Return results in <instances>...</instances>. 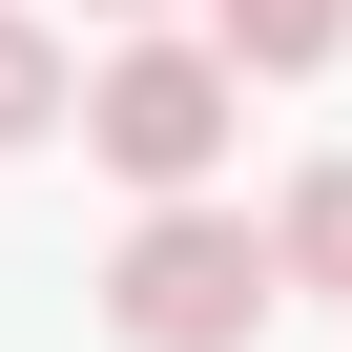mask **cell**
<instances>
[{
    "mask_svg": "<svg viewBox=\"0 0 352 352\" xmlns=\"http://www.w3.org/2000/svg\"><path fill=\"white\" fill-rule=\"evenodd\" d=\"M104 331L124 352H249L270 331V228L249 208H145L104 249Z\"/></svg>",
    "mask_w": 352,
    "mask_h": 352,
    "instance_id": "6da1fadb",
    "label": "cell"
},
{
    "mask_svg": "<svg viewBox=\"0 0 352 352\" xmlns=\"http://www.w3.org/2000/svg\"><path fill=\"white\" fill-rule=\"evenodd\" d=\"M228 124H249V83H228L208 42H124V63H83V145L124 166L145 208H208V166H228Z\"/></svg>",
    "mask_w": 352,
    "mask_h": 352,
    "instance_id": "7a4b0ae2",
    "label": "cell"
},
{
    "mask_svg": "<svg viewBox=\"0 0 352 352\" xmlns=\"http://www.w3.org/2000/svg\"><path fill=\"white\" fill-rule=\"evenodd\" d=\"M331 42H352V0H208V63L228 83H311Z\"/></svg>",
    "mask_w": 352,
    "mask_h": 352,
    "instance_id": "3957f363",
    "label": "cell"
},
{
    "mask_svg": "<svg viewBox=\"0 0 352 352\" xmlns=\"http://www.w3.org/2000/svg\"><path fill=\"white\" fill-rule=\"evenodd\" d=\"M270 290H352V145H331L311 187L270 208Z\"/></svg>",
    "mask_w": 352,
    "mask_h": 352,
    "instance_id": "277c9868",
    "label": "cell"
},
{
    "mask_svg": "<svg viewBox=\"0 0 352 352\" xmlns=\"http://www.w3.org/2000/svg\"><path fill=\"white\" fill-rule=\"evenodd\" d=\"M42 124H83V63L63 21H0V145H42Z\"/></svg>",
    "mask_w": 352,
    "mask_h": 352,
    "instance_id": "5b68a950",
    "label": "cell"
},
{
    "mask_svg": "<svg viewBox=\"0 0 352 352\" xmlns=\"http://www.w3.org/2000/svg\"><path fill=\"white\" fill-rule=\"evenodd\" d=\"M104 21H145V0H104Z\"/></svg>",
    "mask_w": 352,
    "mask_h": 352,
    "instance_id": "8992f818",
    "label": "cell"
}]
</instances>
